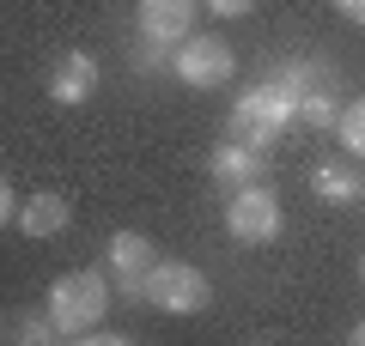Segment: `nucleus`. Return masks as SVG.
<instances>
[{
  "mask_svg": "<svg viewBox=\"0 0 365 346\" xmlns=\"http://www.w3.org/2000/svg\"><path fill=\"white\" fill-rule=\"evenodd\" d=\"M43 310H49V322H55L61 340H86V334L110 316V273H98V268L61 273V280L49 285V298H43Z\"/></svg>",
  "mask_w": 365,
  "mask_h": 346,
  "instance_id": "1",
  "label": "nucleus"
},
{
  "mask_svg": "<svg viewBox=\"0 0 365 346\" xmlns=\"http://www.w3.org/2000/svg\"><path fill=\"white\" fill-rule=\"evenodd\" d=\"M299 122V110H292V98L274 79H256V85H244L237 91V103H232V140H244V146H262L268 152L280 134Z\"/></svg>",
  "mask_w": 365,
  "mask_h": 346,
  "instance_id": "2",
  "label": "nucleus"
},
{
  "mask_svg": "<svg viewBox=\"0 0 365 346\" xmlns=\"http://www.w3.org/2000/svg\"><path fill=\"white\" fill-rule=\"evenodd\" d=\"M268 79L292 98L299 122H311V128H335L341 98H335V67H329V61H311V55H299V61H280Z\"/></svg>",
  "mask_w": 365,
  "mask_h": 346,
  "instance_id": "3",
  "label": "nucleus"
},
{
  "mask_svg": "<svg viewBox=\"0 0 365 346\" xmlns=\"http://www.w3.org/2000/svg\"><path fill=\"white\" fill-rule=\"evenodd\" d=\"M140 298L153 310H165V316H201L213 304V285L195 261H153L140 280Z\"/></svg>",
  "mask_w": 365,
  "mask_h": 346,
  "instance_id": "4",
  "label": "nucleus"
},
{
  "mask_svg": "<svg viewBox=\"0 0 365 346\" xmlns=\"http://www.w3.org/2000/svg\"><path fill=\"white\" fill-rule=\"evenodd\" d=\"M170 73H177L182 85H195V91H220V85H232L237 55H232V43H225L220 31H189V37L170 49Z\"/></svg>",
  "mask_w": 365,
  "mask_h": 346,
  "instance_id": "5",
  "label": "nucleus"
},
{
  "mask_svg": "<svg viewBox=\"0 0 365 346\" xmlns=\"http://www.w3.org/2000/svg\"><path fill=\"white\" fill-rule=\"evenodd\" d=\"M280 194L268 189V182H250V189H232V201H225V237L232 243H250V249H262V243H274L280 237Z\"/></svg>",
  "mask_w": 365,
  "mask_h": 346,
  "instance_id": "6",
  "label": "nucleus"
},
{
  "mask_svg": "<svg viewBox=\"0 0 365 346\" xmlns=\"http://www.w3.org/2000/svg\"><path fill=\"white\" fill-rule=\"evenodd\" d=\"M104 261H110V285H116L122 298H140V280L158 261V249H153V237H140V231H116L110 249H104Z\"/></svg>",
  "mask_w": 365,
  "mask_h": 346,
  "instance_id": "7",
  "label": "nucleus"
},
{
  "mask_svg": "<svg viewBox=\"0 0 365 346\" xmlns=\"http://www.w3.org/2000/svg\"><path fill=\"white\" fill-rule=\"evenodd\" d=\"M213 182H220L225 194H232V189H250V182H268V152L225 134V140L213 146Z\"/></svg>",
  "mask_w": 365,
  "mask_h": 346,
  "instance_id": "8",
  "label": "nucleus"
},
{
  "mask_svg": "<svg viewBox=\"0 0 365 346\" xmlns=\"http://www.w3.org/2000/svg\"><path fill=\"white\" fill-rule=\"evenodd\" d=\"M91 91H98V61H91L86 49L55 55V67H49V98H55V103H86Z\"/></svg>",
  "mask_w": 365,
  "mask_h": 346,
  "instance_id": "9",
  "label": "nucleus"
},
{
  "mask_svg": "<svg viewBox=\"0 0 365 346\" xmlns=\"http://www.w3.org/2000/svg\"><path fill=\"white\" fill-rule=\"evenodd\" d=\"M311 189H317V201H329V206H353L365 194V177H359V164H347V158H317L311 164Z\"/></svg>",
  "mask_w": 365,
  "mask_h": 346,
  "instance_id": "10",
  "label": "nucleus"
},
{
  "mask_svg": "<svg viewBox=\"0 0 365 346\" xmlns=\"http://www.w3.org/2000/svg\"><path fill=\"white\" fill-rule=\"evenodd\" d=\"M25 237H61L67 225H73V206H67V194H55V189H43V194H31L25 206H19V219H13Z\"/></svg>",
  "mask_w": 365,
  "mask_h": 346,
  "instance_id": "11",
  "label": "nucleus"
},
{
  "mask_svg": "<svg viewBox=\"0 0 365 346\" xmlns=\"http://www.w3.org/2000/svg\"><path fill=\"white\" fill-rule=\"evenodd\" d=\"M189 19H195V0H140V37H158L170 49L189 37Z\"/></svg>",
  "mask_w": 365,
  "mask_h": 346,
  "instance_id": "12",
  "label": "nucleus"
},
{
  "mask_svg": "<svg viewBox=\"0 0 365 346\" xmlns=\"http://www.w3.org/2000/svg\"><path fill=\"white\" fill-rule=\"evenodd\" d=\"M335 134H341V146H347L353 158H365V98L341 103V115H335Z\"/></svg>",
  "mask_w": 365,
  "mask_h": 346,
  "instance_id": "13",
  "label": "nucleus"
},
{
  "mask_svg": "<svg viewBox=\"0 0 365 346\" xmlns=\"http://www.w3.org/2000/svg\"><path fill=\"white\" fill-rule=\"evenodd\" d=\"M6 334H13V340H37V346L61 340V334H55V322H49V310H43V316H13V322H6Z\"/></svg>",
  "mask_w": 365,
  "mask_h": 346,
  "instance_id": "14",
  "label": "nucleus"
},
{
  "mask_svg": "<svg viewBox=\"0 0 365 346\" xmlns=\"http://www.w3.org/2000/svg\"><path fill=\"white\" fill-rule=\"evenodd\" d=\"M134 61H140V73H165V67H170V43H158V37H140Z\"/></svg>",
  "mask_w": 365,
  "mask_h": 346,
  "instance_id": "15",
  "label": "nucleus"
},
{
  "mask_svg": "<svg viewBox=\"0 0 365 346\" xmlns=\"http://www.w3.org/2000/svg\"><path fill=\"white\" fill-rule=\"evenodd\" d=\"M250 6H256V0H207V13H213V19H244Z\"/></svg>",
  "mask_w": 365,
  "mask_h": 346,
  "instance_id": "16",
  "label": "nucleus"
},
{
  "mask_svg": "<svg viewBox=\"0 0 365 346\" xmlns=\"http://www.w3.org/2000/svg\"><path fill=\"white\" fill-rule=\"evenodd\" d=\"M13 219H19V201H13V182L0 177V231L13 225Z\"/></svg>",
  "mask_w": 365,
  "mask_h": 346,
  "instance_id": "17",
  "label": "nucleus"
},
{
  "mask_svg": "<svg viewBox=\"0 0 365 346\" xmlns=\"http://www.w3.org/2000/svg\"><path fill=\"white\" fill-rule=\"evenodd\" d=\"M335 13L353 19V25H365V0H335Z\"/></svg>",
  "mask_w": 365,
  "mask_h": 346,
  "instance_id": "18",
  "label": "nucleus"
},
{
  "mask_svg": "<svg viewBox=\"0 0 365 346\" xmlns=\"http://www.w3.org/2000/svg\"><path fill=\"white\" fill-rule=\"evenodd\" d=\"M347 340H353V346H365V322H353V334H347Z\"/></svg>",
  "mask_w": 365,
  "mask_h": 346,
  "instance_id": "19",
  "label": "nucleus"
},
{
  "mask_svg": "<svg viewBox=\"0 0 365 346\" xmlns=\"http://www.w3.org/2000/svg\"><path fill=\"white\" fill-rule=\"evenodd\" d=\"M359 280H365V261H359Z\"/></svg>",
  "mask_w": 365,
  "mask_h": 346,
  "instance_id": "20",
  "label": "nucleus"
}]
</instances>
